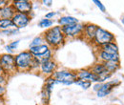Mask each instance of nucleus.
<instances>
[{
	"label": "nucleus",
	"instance_id": "nucleus-1",
	"mask_svg": "<svg viewBox=\"0 0 124 105\" xmlns=\"http://www.w3.org/2000/svg\"><path fill=\"white\" fill-rule=\"evenodd\" d=\"M44 39L47 42V45L51 47H58L65 41V35L62 32L60 26L52 27L44 32Z\"/></svg>",
	"mask_w": 124,
	"mask_h": 105
},
{
	"label": "nucleus",
	"instance_id": "nucleus-2",
	"mask_svg": "<svg viewBox=\"0 0 124 105\" xmlns=\"http://www.w3.org/2000/svg\"><path fill=\"white\" fill-rule=\"evenodd\" d=\"M0 66L3 75H11L17 70L16 64V57L11 54H3L0 56Z\"/></svg>",
	"mask_w": 124,
	"mask_h": 105
},
{
	"label": "nucleus",
	"instance_id": "nucleus-3",
	"mask_svg": "<svg viewBox=\"0 0 124 105\" xmlns=\"http://www.w3.org/2000/svg\"><path fill=\"white\" fill-rule=\"evenodd\" d=\"M33 58H34V57L30 53V51H25V52L19 53L18 55L16 56V68L21 71L31 70Z\"/></svg>",
	"mask_w": 124,
	"mask_h": 105
},
{
	"label": "nucleus",
	"instance_id": "nucleus-4",
	"mask_svg": "<svg viewBox=\"0 0 124 105\" xmlns=\"http://www.w3.org/2000/svg\"><path fill=\"white\" fill-rule=\"evenodd\" d=\"M52 77L55 79V84L62 83L64 85H71L75 83V81L78 79L77 73H73L72 71H66V70L54 72Z\"/></svg>",
	"mask_w": 124,
	"mask_h": 105
},
{
	"label": "nucleus",
	"instance_id": "nucleus-5",
	"mask_svg": "<svg viewBox=\"0 0 124 105\" xmlns=\"http://www.w3.org/2000/svg\"><path fill=\"white\" fill-rule=\"evenodd\" d=\"M114 39H115V36L112 32L98 27L96 30V32H95L94 38H93V42L95 43V45L101 47V46L105 45L107 43L113 42Z\"/></svg>",
	"mask_w": 124,
	"mask_h": 105
},
{
	"label": "nucleus",
	"instance_id": "nucleus-6",
	"mask_svg": "<svg viewBox=\"0 0 124 105\" xmlns=\"http://www.w3.org/2000/svg\"><path fill=\"white\" fill-rule=\"evenodd\" d=\"M62 32L64 33L65 36L69 37H75L84 31V24L81 23H77L74 25H69V26H64L61 27Z\"/></svg>",
	"mask_w": 124,
	"mask_h": 105
},
{
	"label": "nucleus",
	"instance_id": "nucleus-7",
	"mask_svg": "<svg viewBox=\"0 0 124 105\" xmlns=\"http://www.w3.org/2000/svg\"><path fill=\"white\" fill-rule=\"evenodd\" d=\"M12 3L14 8L16 9V13L19 14L29 15L32 10V4L28 0H17V1H13Z\"/></svg>",
	"mask_w": 124,
	"mask_h": 105
},
{
	"label": "nucleus",
	"instance_id": "nucleus-8",
	"mask_svg": "<svg viewBox=\"0 0 124 105\" xmlns=\"http://www.w3.org/2000/svg\"><path fill=\"white\" fill-rule=\"evenodd\" d=\"M12 20H13V23L16 26V29H22L30 23L31 17L29 15L16 13V15H14V17L12 18Z\"/></svg>",
	"mask_w": 124,
	"mask_h": 105
},
{
	"label": "nucleus",
	"instance_id": "nucleus-9",
	"mask_svg": "<svg viewBox=\"0 0 124 105\" xmlns=\"http://www.w3.org/2000/svg\"><path fill=\"white\" fill-rule=\"evenodd\" d=\"M118 84H119L118 80H113V81H109L107 83L101 84L100 89L97 91V97H104L108 96L109 94L112 92L113 88H115Z\"/></svg>",
	"mask_w": 124,
	"mask_h": 105
},
{
	"label": "nucleus",
	"instance_id": "nucleus-10",
	"mask_svg": "<svg viewBox=\"0 0 124 105\" xmlns=\"http://www.w3.org/2000/svg\"><path fill=\"white\" fill-rule=\"evenodd\" d=\"M78 79H82V80H88L90 82H100V79L98 75L93 74L92 71L89 70H80L78 73H77Z\"/></svg>",
	"mask_w": 124,
	"mask_h": 105
},
{
	"label": "nucleus",
	"instance_id": "nucleus-11",
	"mask_svg": "<svg viewBox=\"0 0 124 105\" xmlns=\"http://www.w3.org/2000/svg\"><path fill=\"white\" fill-rule=\"evenodd\" d=\"M16 14V9L14 8V6L12 4H8V5H5L0 8V18L12 19Z\"/></svg>",
	"mask_w": 124,
	"mask_h": 105
},
{
	"label": "nucleus",
	"instance_id": "nucleus-12",
	"mask_svg": "<svg viewBox=\"0 0 124 105\" xmlns=\"http://www.w3.org/2000/svg\"><path fill=\"white\" fill-rule=\"evenodd\" d=\"M56 68V63L54 61H53L52 59L47 60L45 62H42L40 64V69L41 72L45 75H53L54 71Z\"/></svg>",
	"mask_w": 124,
	"mask_h": 105
},
{
	"label": "nucleus",
	"instance_id": "nucleus-13",
	"mask_svg": "<svg viewBox=\"0 0 124 105\" xmlns=\"http://www.w3.org/2000/svg\"><path fill=\"white\" fill-rule=\"evenodd\" d=\"M98 57L103 63L104 62H111V61L112 62H119L118 54H109V53H106V52L100 51Z\"/></svg>",
	"mask_w": 124,
	"mask_h": 105
},
{
	"label": "nucleus",
	"instance_id": "nucleus-14",
	"mask_svg": "<svg viewBox=\"0 0 124 105\" xmlns=\"http://www.w3.org/2000/svg\"><path fill=\"white\" fill-rule=\"evenodd\" d=\"M97 28H98V26H96L94 24H92V23L85 24L84 25V34H85V36L89 40H93V38H94V35H95Z\"/></svg>",
	"mask_w": 124,
	"mask_h": 105
},
{
	"label": "nucleus",
	"instance_id": "nucleus-15",
	"mask_svg": "<svg viewBox=\"0 0 124 105\" xmlns=\"http://www.w3.org/2000/svg\"><path fill=\"white\" fill-rule=\"evenodd\" d=\"M49 50H51V49L47 44H42V45L36 46V47H30V53L34 57L42 56L43 54L47 53Z\"/></svg>",
	"mask_w": 124,
	"mask_h": 105
},
{
	"label": "nucleus",
	"instance_id": "nucleus-16",
	"mask_svg": "<svg viewBox=\"0 0 124 105\" xmlns=\"http://www.w3.org/2000/svg\"><path fill=\"white\" fill-rule=\"evenodd\" d=\"M58 23L61 25L62 27L64 26H69V25H74V24H77V23H79L78 18L74 17V16H62L58 19Z\"/></svg>",
	"mask_w": 124,
	"mask_h": 105
},
{
	"label": "nucleus",
	"instance_id": "nucleus-17",
	"mask_svg": "<svg viewBox=\"0 0 124 105\" xmlns=\"http://www.w3.org/2000/svg\"><path fill=\"white\" fill-rule=\"evenodd\" d=\"M101 51L109 53V54H118V47L115 42H110V43L101 46Z\"/></svg>",
	"mask_w": 124,
	"mask_h": 105
},
{
	"label": "nucleus",
	"instance_id": "nucleus-18",
	"mask_svg": "<svg viewBox=\"0 0 124 105\" xmlns=\"http://www.w3.org/2000/svg\"><path fill=\"white\" fill-rule=\"evenodd\" d=\"M9 29H16V26L13 23V20L12 19L0 18V30L5 31V30H9Z\"/></svg>",
	"mask_w": 124,
	"mask_h": 105
},
{
	"label": "nucleus",
	"instance_id": "nucleus-19",
	"mask_svg": "<svg viewBox=\"0 0 124 105\" xmlns=\"http://www.w3.org/2000/svg\"><path fill=\"white\" fill-rule=\"evenodd\" d=\"M106 70L108 71L109 73H114L115 71H116L119 68V62H104L103 63Z\"/></svg>",
	"mask_w": 124,
	"mask_h": 105
},
{
	"label": "nucleus",
	"instance_id": "nucleus-20",
	"mask_svg": "<svg viewBox=\"0 0 124 105\" xmlns=\"http://www.w3.org/2000/svg\"><path fill=\"white\" fill-rule=\"evenodd\" d=\"M105 71H107V70H106V68H105L103 62H101V63H97L96 65H94V67L92 69V72H93V74H95L96 75H101V74L104 73Z\"/></svg>",
	"mask_w": 124,
	"mask_h": 105
},
{
	"label": "nucleus",
	"instance_id": "nucleus-21",
	"mask_svg": "<svg viewBox=\"0 0 124 105\" xmlns=\"http://www.w3.org/2000/svg\"><path fill=\"white\" fill-rule=\"evenodd\" d=\"M75 84H77V85H79L82 89H84V90H87L88 88H90L91 87V85H92V82H90V81H88V80H82V79H78V80H76L75 81Z\"/></svg>",
	"mask_w": 124,
	"mask_h": 105
},
{
	"label": "nucleus",
	"instance_id": "nucleus-22",
	"mask_svg": "<svg viewBox=\"0 0 124 105\" xmlns=\"http://www.w3.org/2000/svg\"><path fill=\"white\" fill-rule=\"evenodd\" d=\"M54 24V21L51 19H47V18H43L38 22V26L41 28H49Z\"/></svg>",
	"mask_w": 124,
	"mask_h": 105
},
{
	"label": "nucleus",
	"instance_id": "nucleus-23",
	"mask_svg": "<svg viewBox=\"0 0 124 105\" xmlns=\"http://www.w3.org/2000/svg\"><path fill=\"white\" fill-rule=\"evenodd\" d=\"M44 44L43 43V37L42 36H36L32 39V41L30 44V47H36V46H40Z\"/></svg>",
	"mask_w": 124,
	"mask_h": 105
},
{
	"label": "nucleus",
	"instance_id": "nucleus-24",
	"mask_svg": "<svg viewBox=\"0 0 124 105\" xmlns=\"http://www.w3.org/2000/svg\"><path fill=\"white\" fill-rule=\"evenodd\" d=\"M18 44H19V40H16V41H14V42L10 43L9 45H7L5 47V49H6L7 52H9V53H13V51L16 50V48L18 47Z\"/></svg>",
	"mask_w": 124,
	"mask_h": 105
},
{
	"label": "nucleus",
	"instance_id": "nucleus-25",
	"mask_svg": "<svg viewBox=\"0 0 124 105\" xmlns=\"http://www.w3.org/2000/svg\"><path fill=\"white\" fill-rule=\"evenodd\" d=\"M2 33H5L6 35H14L18 32V29H9V30H5L1 32Z\"/></svg>",
	"mask_w": 124,
	"mask_h": 105
},
{
	"label": "nucleus",
	"instance_id": "nucleus-26",
	"mask_svg": "<svg viewBox=\"0 0 124 105\" xmlns=\"http://www.w3.org/2000/svg\"><path fill=\"white\" fill-rule=\"evenodd\" d=\"M93 3L99 8V10H100L101 12H103V13L106 12V8H105V6H104L100 1H98V0H93Z\"/></svg>",
	"mask_w": 124,
	"mask_h": 105
},
{
	"label": "nucleus",
	"instance_id": "nucleus-27",
	"mask_svg": "<svg viewBox=\"0 0 124 105\" xmlns=\"http://www.w3.org/2000/svg\"><path fill=\"white\" fill-rule=\"evenodd\" d=\"M55 15H56V13H54V12L48 13V14H46V15H45V18H47V19H51L52 17H54Z\"/></svg>",
	"mask_w": 124,
	"mask_h": 105
},
{
	"label": "nucleus",
	"instance_id": "nucleus-28",
	"mask_svg": "<svg viewBox=\"0 0 124 105\" xmlns=\"http://www.w3.org/2000/svg\"><path fill=\"white\" fill-rule=\"evenodd\" d=\"M42 3H43L45 6H47V7H51L52 4H53V1H51V0H44Z\"/></svg>",
	"mask_w": 124,
	"mask_h": 105
},
{
	"label": "nucleus",
	"instance_id": "nucleus-29",
	"mask_svg": "<svg viewBox=\"0 0 124 105\" xmlns=\"http://www.w3.org/2000/svg\"><path fill=\"white\" fill-rule=\"evenodd\" d=\"M6 82V77L4 75H0V85H3Z\"/></svg>",
	"mask_w": 124,
	"mask_h": 105
},
{
	"label": "nucleus",
	"instance_id": "nucleus-30",
	"mask_svg": "<svg viewBox=\"0 0 124 105\" xmlns=\"http://www.w3.org/2000/svg\"><path fill=\"white\" fill-rule=\"evenodd\" d=\"M6 93V89L3 85H0V97H2L4 94Z\"/></svg>",
	"mask_w": 124,
	"mask_h": 105
},
{
	"label": "nucleus",
	"instance_id": "nucleus-31",
	"mask_svg": "<svg viewBox=\"0 0 124 105\" xmlns=\"http://www.w3.org/2000/svg\"><path fill=\"white\" fill-rule=\"evenodd\" d=\"M100 87H101V83H97V84H95V85L93 86V90L97 92V91L100 89Z\"/></svg>",
	"mask_w": 124,
	"mask_h": 105
},
{
	"label": "nucleus",
	"instance_id": "nucleus-32",
	"mask_svg": "<svg viewBox=\"0 0 124 105\" xmlns=\"http://www.w3.org/2000/svg\"><path fill=\"white\" fill-rule=\"evenodd\" d=\"M6 3H7V1H0V8L3 7V6H5V5H7Z\"/></svg>",
	"mask_w": 124,
	"mask_h": 105
},
{
	"label": "nucleus",
	"instance_id": "nucleus-33",
	"mask_svg": "<svg viewBox=\"0 0 124 105\" xmlns=\"http://www.w3.org/2000/svg\"><path fill=\"white\" fill-rule=\"evenodd\" d=\"M0 75H3V72H2V68H1V66H0Z\"/></svg>",
	"mask_w": 124,
	"mask_h": 105
},
{
	"label": "nucleus",
	"instance_id": "nucleus-34",
	"mask_svg": "<svg viewBox=\"0 0 124 105\" xmlns=\"http://www.w3.org/2000/svg\"><path fill=\"white\" fill-rule=\"evenodd\" d=\"M121 21H122V23L124 24V17H122V19H121Z\"/></svg>",
	"mask_w": 124,
	"mask_h": 105
},
{
	"label": "nucleus",
	"instance_id": "nucleus-35",
	"mask_svg": "<svg viewBox=\"0 0 124 105\" xmlns=\"http://www.w3.org/2000/svg\"><path fill=\"white\" fill-rule=\"evenodd\" d=\"M0 99H1V97H0Z\"/></svg>",
	"mask_w": 124,
	"mask_h": 105
}]
</instances>
